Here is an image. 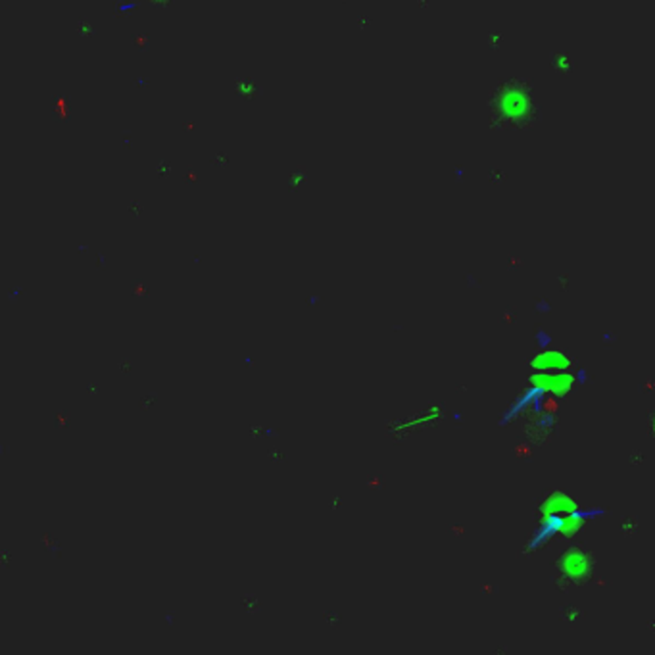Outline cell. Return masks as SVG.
<instances>
[{"label": "cell", "instance_id": "obj_1", "mask_svg": "<svg viewBox=\"0 0 655 655\" xmlns=\"http://www.w3.org/2000/svg\"><path fill=\"white\" fill-rule=\"evenodd\" d=\"M569 363L571 362H569L565 354L549 350V352L538 354L536 358L532 360V367L542 369V371H558V369H565V367H569Z\"/></svg>", "mask_w": 655, "mask_h": 655}, {"label": "cell", "instance_id": "obj_2", "mask_svg": "<svg viewBox=\"0 0 655 655\" xmlns=\"http://www.w3.org/2000/svg\"><path fill=\"white\" fill-rule=\"evenodd\" d=\"M563 569L569 577H582L588 569L586 554H582L580 549H571L563 556Z\"/></svg>", "mask_w": 655, "mask_h": 655}]
</instances>
